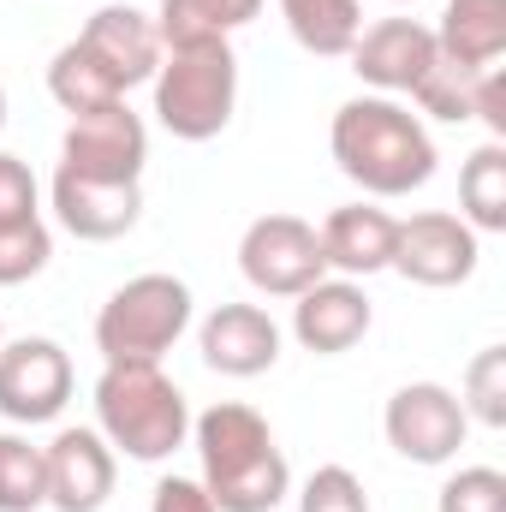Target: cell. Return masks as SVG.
Wrapping results in <instances>:
<instances>
[{"instance_id":"obj_6","label":"cell","mask_w":506,"mask_h":512,"mask_svg":"<svg viewBox=\"0 0 506 512\" xmlns=\"http://www.w3.org/2000/svg\"><path fill=\"white\" fill-rule=\"evenodd\" d=\"M72 358L60 340L48 334H24V340H0V417L18 429L54 423L72 405Z\"/></svg>"},{"instance_id":"obj_10","label":"cell","mask_w":506,"mask_h":512,"mask_svg":"<svg viewBox=\"0 0 506 512\" xmlns=\"http://www.w3.org/2000/svg\"><path fill=\"white\" fill-rule=\"evenodd\" d=\"M477 262H483V245H477V233H471L459 215H447V209H423V215L399 221V239H393V274L447 292V286H465V280L477 274Z\"/></svg>"},{"instance_id":"obj_24","label":"cell","mask_w":506,"mask_h":512,"mask_svg":"<svg viewBox=\"0 0 506 512\" xmlns=\"http://www.w3.org/2000/svg\"><path fill=\"white\" fill-rule=\"evenodd\" d=\"M411 102H417V114H429V120L465 126V120H471V108H477V72H471V66H453V60H441V54H435V66L417 78Z\"/></svg>"},{"instance_id":"obj_29","label":"cell","mask_w":506,"mask_h":512,"mask_svg":"<svg viewBox=\"0 0 506 512\" xmlns=\"http://www.w3.org/2000/svg\"><path fill=\"white\" fill-rule=\"evenodd\" d=\"M24 221H42V185L18 155L0 149V227H24Z\"/></svg>"},{"instance_id":"obj_27","label":"cell","mask_w":506,"mask_h":512,"mask_svg":"<svg viewBox=\"0 0 506 512\" xmlns=\"http://www.w3.org/2000/svg\"><path fill=\"white\" fill-rule=\"evenodd\" d=\"M435 512H506V477L495 465H459L441 483Z\"/></svg>"},{"instance_id":"obj_2","label":"cell","mask_w":506,"mask_h":512,"mask_svg":"<svg viewBox=\"0 0 506 512\" xmlns=\"http://www.w3.org/2000/svg\"><path fill=\"white\" fill-rule=\"evenodd\" d=\"M191 447L203 465V489L215 512H274L292 495V465L268 429V417L245 399H215L203 417H191Z\"/></svg>"},{"instance_id":"obj_26","label":"cell","mask_w":506,"mask_h":512,"mask_svg":"<svg viewBox=\"0 0 506 512\" xmlns=\"http://www.w3.org/2000/svg\"><path fill=\"white\" fill-rule=\"evenodd\" d=\"M54 233L48 221H24V227H0V286H24L48 268Z\"/></svg>"},{"instance_id":"obj_4","label":"cell","mask_w":506,"mask_h":512,"mask_svg":"<svg viewBox=\"0 0 506 512\" xmlns=\"http://www.w3.org/2000/svg\"><path fill=\"white\" fill-rule=\"evenodd\" d=\"M155 120L179 143H209L233 126L239 108V54L233 42H191L167 48L155 66Z\"/></svg>"},{"instance_id":"obj_15","label":"cell","mask_w":506,"mask_h":512,"mask_svg":"<svg viewBox=\"0 0 506 512\" xmlns=\"http://www.w3.org/2000/svg\"><path fill=\"white\" fill-rule=\"evenodd\" d=\"M370 322H376V310H370L364 286L358 280H340V274H322L310 292L292 298V340L304 352H316V358L352 352L370 334Z\"/></svg>"},{"instance_id":"obj_11","label":"cell","mask_w":506,"mask_h":512,"mask_svg":"<svg viewBox=\"0 0 506 512\" xmlns=\"http://www.w3.org/2000/svg\"><path fill=\"white\" fill-rule=\"evenodd\" d=\"M435 24L423 18H381V24H364L358 42H352V72L370 84V96H411L417 78L435 66Z\"/></svg>"},{"instance_id":"obj_17","label":"cell","mask_w":506,"mask_h":512,"mask_svg":"<svg viewBox=\"0 0 506 512\" xmlns=\"http://www.w3.org/2000/svg\"><path fill=\"white\" fill-rule=\"evenodd\" d=\"M316 239H322L328 274H340V280H370L381 268H393L399 221H393L381 203H346V209H334V215L316 227Z\"/></svg>"},{"instance_id":"obj_16","label":"cell","mask_w":506,"mask_h":512,"mask_svg":"<svg viewBox=\"0 0 506 512\" xmlns=\"http://www.w3.org/2000/svg\"><path fill=\"white\" fill-rule=\"evenodd\" d=\"M78 48L120 84V96H131L137 84H149L155 78V66H161V36H155V18L149 12H137V6H102V12H90V24L78 30Z\"/></svg>"},{"instance_id":"obj_13","label":"cell","mask_w":506,"mask_h":512,"mask_svg":"<svg viewBox=\"0 0 506 512\" xmlns=\"http://www.w3.org/2000/svg\"><path fill=\"white\" fill-rule=\"evenodd\" d=\"M197 352L215 376L251 382L280 364V322L262 304H215L197 328Z\"/></svg>"},{"instance_id":"obj_5","label":"cell","mask_w":506,"mask_h":512,"mask_svg":"<svg viewBox=\"0 0 506 512\" xmlns=\"http://www.w3.org/2000/svg\"><path fill=\"white\" fill-rule=\"evenodd\" d=\"M191 316L197 304L179 274H131L96 310V352L102 364H161L185 340Z\"/></svg>"},{"instance_id":"obj_14","label":"cell","mask_w":506,"mask_h":512,"mask_svg":"<svg viewBox=\"0 0 506 512\" xmlns=\"http://www.w3.org/2000/svg\"><path fill=\"white\" fill-rule=\"evenodd\" d=\"M48 203H54V221L84 239V245H114L126 239L143 215V185H114V179H84V173H66L54 167V185H48Z\"/></svg>"},{"instance_id":"obj_8","label":"cell","mask_w":506,"mask_h":512,"mask_svg":"<svg viewBox=\"0 0 506 512\" xmlns=\"http://www.w3.org/2000/svg\"><path fill=\"white\" fill-rule=\"evenodd\" d=\"M239 274L251 280L262 298H298L310 292L328 262H322V239L310 221L298 215H256L239 239Z\"/></svg>"},{"instance_id":"obj_22","label":"cell","mask_w":506,"mask_h":512,"mask_svg":"<svg viewBox=\"0 0 506 512\" xmlns=\"http://www.w3.org/2000/svg\"><path fill=\"white\" fill-rule=\"evenodd\" d=\"M48 96H54L72 120H78V114H96V108L126 102V96H120V84H114V78H108V72H102V66L78 48V36H72V42L48 60Z\"/></svg>"},{"instance_id":"obj_7","label":"cell","mask_w":506,"mask_h":512,"mask_svg":"<svg viewBox=\"0 0 506 512\" xmlns=\"http://www.w3.org/2000/svg\"><path fill=\"white\" fill-rule=\"evenodd\" d=\"M381 435L399 459L411 465H453L465 435H471V417L459 405V393L441 382H405L387 411H381Z\"/></svg>"},{"instance_id":"obj_32","label":"cell","mask_w":506,"mask_h":512,"mask_svg":"<svg viewBox=\"0 0 506 512\" xmlns=\"http://www.w3.org/2000/svg\"><path fill=\"white\" fill-rule=\"evenodd\" d=\"M0 131H6V84H0Z\"/></svg>"},{"instance_id":"obj_3","label":"cell","mask_w":506,"mask_h":512,"mask_svg":"<svg viewBox=\"0 0 506 512\" xmlns=\"http://www.w3.org/2000/svg\"><path fill=\"white\" fill-rule=\"evenodd\" d=\"M96 429L114 453L161 465L191 441V399L161 364H108L96 376Z\"/></svg>"},{"instance_id":"obj_9","label":"cell","mask_w":506,"mask_h":512,"mask_svg":"<svg viewBox=\"0 0 506 512\" xmlns=\"http://www.w3.org/2000/svg\"><path fill=\"white\" fill-rule=\"evenodd\" d=\"M143 161H149V126L131 114L126 102L78 114L60 137V167L84 173V179H114V185H143Z\"/></svg>"},{"instance_id":"obj_21","label":"cell","mask_w":506,"mask_h":512,"mask_svg":"<svg viewBox=\"0 0 506 512\" xmlns=\"http://www.w3.org/2000/svg\"><path fill=\"white\" fill-rule=\"evenodd\" d=\"M459 221L471 233H506V143H477L459 167Z\"/></svg>"},{"instance_id":"obj_28","label":"cell","mask_w":506,"mask_h":512,"mask_svg":"<svg viewBox=\"0 0 506 512\" xmlns=\"http://www.w3.org/2000/svg\"><path fill=\"white\" fill-rule=\"evenodd\" d=\"M298 512H370V495L358 483V471L346 465H316L298 489Z\"/></svg>"},{"instance_id":"obj_1","label":"cell","mask_w":506,"mask_h":512,"mask_svg":"<svg viewBox=\"0 0 506 512\" xmlns=\"http://www.w3.org/2000/svg\"><path fill=\"white\" fill-rule=\"evenodd\" d=\"M334 167L364 197H411L435 179V137L399 96H352L328 126Z\"/></svg>"},{"instance_id":"obj_33","label":"cell","mask_w":506,"mask_h":512,"mask_svg":"<svg viewBox=\"0 0 506 512\" xmlns=\"http://www.w3.org/2000/svg\"><path fill=\"white\" fill-rule=\"evenodd\" d=\"M393 6H417V0H393Z\"/></svg>"},{"instance_id":"obj_12","label":"cell","mask_w":506,"mask_h":512,"mask_svg":"<svg viewBox=\"0 0 506 512\" xmlns=\"http://www.w3.org/2000/svg\"><path fill=\"white\" fill-rule=\"evenodd\" d=\"M48 507L54 512H102L120 483V453L102 441V429H60L48 447Z\"/></svg>"},{"instance_id":"obj_23","label":"cell","mask_w":506,"mask_h":512,"mask_svg":"<svg viewBox=\"0 0 506 512\" xmlns=\"http://www.w3.org/2000/svg\"><path fill=\"white\" fill-rule=\"evenodd\" d=\"M48 507V459L30 435L0 429V512Z\"/></svg>"},{"instance_id":"obj_34","label":"cell","mask_w":506,"mask_h":512,"mask_svg":"<svg viewBox=\"0 0 506 512\" xmlns=\"http://www.w3.org/2000/svg\"><path fill=\"white\" fill-rule=\"evenodd\" d=\"M0 340H6V328H0Z\"/></svg>"},{"instance_id":"obj_20","label":"cell","mask_w":506,"mask_h":512,"mask_svg":"<svg viewBox=\"0 0 506 512\" xmlns=\"http://www.w3.org/2000/svg\"><path fill=\"white\" fill-rule=\"evenodd\" d=\"M292 42L316 60H346L364 30V0H280Z\"/></svg>"},{"instance_id":"obj_31","label":"cell","mask_w":506,"mask_h":512,"mask_svg":"<svg viewBox=\"0 0 506 512\" xmlns=\"http://www.w3.org/2000/svg\"><path fill=\"white\" fill-rule=\"evenodd\" d=\"M471 120H483L495 143L506 137V78H501V66H483V72H477V108H471Z\"/></svg>"},{"instance_id":"obj_19","label":"cell","mask_w":506,"mask_h":512,"mask_svg":"<svg viewBox=\"0 0 506 512\" xmlns=\"http://www.w3.org/2000/svg\"><path fill=\"white\" fill-rule=\"evenodd\" d=\"M268 0H161L155 6V36L161 48H191V42H233Z\"/></svg>"},{"instance_id":"obj_30","label":"cell","mask_w":506,"mask_h":512,"mask_svg":"<svg viewBox=\"0 0 506 512\" xmlns=\"http://www.w3.org/2000/svg\"><path fill=\"white\" fill-rule=\"evenodd\" d=\"M149 512H215V501L197 477H161L149 495Z\"/></svg>"},{"instance_id":"obj_18","label":"cell","mask_w":506,"mask_h":512,"mask_svg":"<svg viewBox=\"0 0 506 512\" xmlns=\"http://www.w3.org/2000/svg\"><path fill=\"white\" fill-rule=\"evenodd\" d=\"M435 48L453 66H501L506 54V0H447L441 24H435Z\"/></svg>"},{"instance_id":"obj_25","label":"cell","mask_w":506,"mask_h":512,"mask_svg":"<svg viewBox=\"0 0 506 512\" xmlns=\"http://www.w3.org/2000/svg\"><path fill=\"white\" fill-rule=\"evenodd\" d=\"M465 417L506 429V346H483L471 364H465V393H459Z\"/></svg>"}]
</instances>
